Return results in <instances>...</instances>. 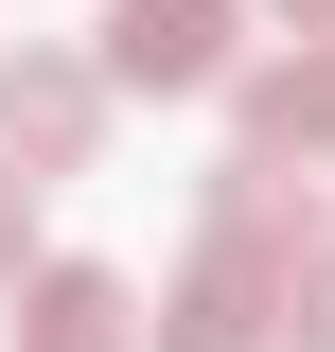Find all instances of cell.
I'll list each match as a JSON object with an SVG mask.
<instances>
[{
	"mask_svg": "<svg viewBox=\"0 0 335 352\" xmlns=\"http://www.w3.org/2000/svg\"><path fill=\"white\" fill-rule=\"evenodd\" d=\"M106 106H124L106 53H53V36L0 53V159H18V176H88V159H106Z\"/></svg>",
	"mask_w": 335,
	"mask_h": 352,
	"instance_id": "1",
	"label": "cell"
},
{
	"mask_svg": "<svg viewBox=\"0 0 335 352\" xmlns=\"http://www.w3.org/2000/svg\"><path fill=\"white\" fill-rule=\"evenodd\" d=\"M247 0H106V88H230Z\"/></svg>",
	"mask_w": 335,
	"mask_h": 352,
	"instance_id": "2",
	"label": "cell"
},
{
	"mask_svg": "<svg viewBox=\"0 0 335 352\" xmlns=\"http://www.w3.org/2000/svg\"><path fill=\"white\" fill-rule=\"evenodd\" d=\"M141 352H283V282H265V264H230V247H194Z\"/></svg>",
	"mask_w": 335,
	"mask_h": 352,
	"instance_id": "3",
	"label": "cell"
},
{
	"mask_svg": "<svg viewBox=\"0 0 335 352\" xmlns=\"http://www.w3.org/2000/svg\"><path fill=\"white\" fill-rule=\"evenodd\" d=\"M230 124H247V159H300V176H318V159H335V36L230 71Z\"/></svg>",
	"mask_w": 335,
	"mask_h": 352,
	"instance_id": "4",
	"label": "cell"
},
{
	"mask_svg": "<svg viewBox=\"0 0 335 352\" xmlns=\"http://www.w3.org/2000/svg\"><path fill=\"white\" fill-rule=\"evenodd\" d=\"M212 247L265 264V282H300V264H318V194H300V159H230V176H212Z\"/></svg>",
	"mask_w": 335,
	"mask_h": 352,
	"instance_id": "5",
	"label": "cell"
},
{
	"mask_svg": "<svg viewBox=\"0 0 335 352\" xmlns=\"http://www.w3.org/2000/svg\"><path fill=\"white\" fill-rule=\"evenodd\" d=\"M18 352H141V300L106 264H36L18 282Z\"/></svg>",
	"mask_w": 335,
	"mask_h": 352,
	"instance_id": "6",
	"label": "cell"
},
{
	"mask_svg": "<svg viewBox=\"0 0 335 352\" xmlns=\"http://www.w3.org/2000/svg\"><path fill=\"white\" fill-rule=\"evenodd\" d=\"M283 352H335V264H300V282H283Z\"/></svg>",
	"mask_w": 335,
	"mask_h": 352,
	"instance_id": "7",
	"label": "cell"
},
{
	"mask_svg": "<svg viewBox=\"0 0 335 352\" xmlns=\"http://www.w3.org/2000/svg\"><path fill=\"white\" fill-rule=\"evenodd\" d=\"M0 282H36V176L0 159Z\"/></svg>",
	"mask_w": 335,
	"mask_h": 352,
	"instance_id": "8",
	"label": "cell"
},
{
	"mask_svg": "<svg viewBox=\"0 0 335 352\" xmlns=\"http://www.w3.org/2000/svg\"><path fill=\"white\" fill-rule=\"evenodd\" d=\"M265 18H300V36H335V0H265Z\"/></svg>",
	"mask_w": 335,
	"mask_h": 352,
	"instance_id": "9",
	"label": "cell"
}]
</instances>
